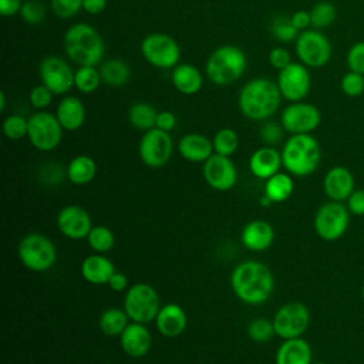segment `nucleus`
I'll return each instance as SVG.
<instances>
[{
	"label": "nucleus",
	"instance_id": "72a5a7b5",
	"mask_svg": "<svg viewBox=\"0 0 364 364\" xmlns=\"http://www.w3.org/2000/svg\"><path fill=\"white\" fill-rule=\"evenodd\" d=\"M102 82L100 68L94 65H80L74 73V87L82 94H91Z\"/></svg>",
	"mask_w": 364,
	"mask_h": 364
},
{
	"label": "nucleus",
	"instance_id": "9d476101",
	"mask_svg": "<svg viewBox=\"0 0 364 364\" xmlns=\"http://www.w3.org/2000/svg\"><path fill=\"white\" fill-rule=\"evenodd\" d=\"M63 127L55 114L47 111L34 112L28 118L27 138L30 144L43 152L54 151L63 139Z\"/></svg>",
	"mask_w": 364,
	"mask_h": 364
},
{
	"label": "nucleus",
	"instance_id": "2eb2a0df",
	"mask_svg": "<svg viewBox=\"0 0 364 364\" xmlns=\"http://www.w3.org/2000/svg\"><path fill=\"white\" fill-rule=\"evenodd\" d=\"M282 97L290 102L303 101L311 88V77L309 67L301 63H290L282 68L276 81Z\"/></svg>",
	"mask_w": 364,
	"mask_h": 364
},
{
	"label": "nucleus",
	"instance_id": "aec40b11",
	"mask_svg": "<svg viewBox=\"0 0 364 364\" xmlns=\"http://www.w3.org/2000/svg\"><path fill=\"white\" fill-rule=\"evenodd\" d=\"M119 344L127 355L132 358H141L149 351L152 337L145 324L132 321L121 333Z\"/></svg>",
	"mask_w": 364,
	"mask_h": 364
},
{
	"label": "nucleus",
	"instance_id": "c85d7f7f",
	"mask_svg": "<svg viewBox=\"0 0 364 364\" xmlns=\"http://www.w3.org/2000/svg\"><path fill=\"white\" fill-rule=\"evenodd\" d=\"M97 173V164L88 155H77L67 165V178L74 185L90 183Z\"/></svg>",
	"mask_w": 364,
	"mask_h": 364
},
{
	"label": "nucleus",
	"instance_id": "5701e85b",
	"mask_svg": "<svg viewBox=\"0 0 364 364\" xmlns=\"http://www.w3.org/2000/svg\"><path fill=\"white\" fill-rule=\"evenodd\" d=\"M282 164V152L270 145H264L257 148L249 159L250 172L259 179H269L274 173L279 172Z\"/></svg>",
	"mask_w": 364,
	"mask_h": 364
},
{
	"label": "nucleus",
	"instance_id": "37998d69",
	"mask_svg": "<svg viewBox=\"0 0 364 364\" xmlns=\"http://www.w3.org/2000/svg\"><path fill=\"white\" fill-rule=\"evenodd\" d=\"M53 13L60 18H71L82 10V0H51Z\"/></svg>",
	"mask_w": 364,
	"mask_h": 364
},
{
	"label": "nucleus",
	"instance_id": "2f4dec72",
	"mask_svg": "<svg viewBox=\"0 0 364 364\" xmlns=\"http://www.w3.org/2000/svg\"><path fill=\"white\" fill-rule=\"evenodd\" d=\"M128 320H129V317L124 309L109 307L101 313L98 326H100V330L105 336H108V337L118 336L119 337L121 333L125 330V327L129 324Z\"/></svg>",
	"mask_w": 364,
	"mask_h": 364
},
{
	"label": "nucleus",
	"instance_id": "393cba45",
	"mask_svg": "<svg viewBox=\"0 0 364 364\" xmlns=\"http://www.w3.org/2000/svg\"><path fill=\"white\" fill-rule=\"evenodd\" d=\"M80 270L84 280L95 286L108 284L109 279L117 272L114 267V263L108 257L102 256V253L87 256L82 260Z\"/></svg>",
	"mask_w": 364,
	"mask_h": 364
},
{
	"label": "nucleus",
	"instance_id": "e433bc0d",
	"mask_svg": "<svg viewBox=\"0 0 364 364\" xmlns=\"http://www.w3.org/2000/svg\"><path fill=\"white\" fill-rule=\"evenodd\" d=\"M87 242L95 253H107L114 247L115 236L109 228L98 225L92 226L87 236Z\"/></svg>",
	"mask_w": 364,
	"mask_h": 364
},
{
	"label": "nucleus",
	"instance_id": "b1692460",
	"mask_svg": "<svg viewBox=\"0 0 364 364\" xmlns=\"http://www.w3.org/2000/svg\"><path fill=\"white\" fill-rule=\"evenodd\" d=\"M178 152L191 162H205L215 154L212 141L198 132L183 135L178 142Z\"/></svg>",
	"mask_w": 364,
	"mask_h": 364
},
{
	"label": "nucleus",
	"instance_id": "4468645a",
	"mask_svg": "<svg viewBox=\"0 0 364 364\" xmlns=\"http://www.w3.org/2000/svg\"><path fill=\"white\" fill-rule=\"evenodd\" d=\"M321 122L320 109L309 102H290L280 115V124L290 135L311 134Z\"/></svg>",
	"mask_w": 364,
	"mask_h": 364
},
{
	"label": "nucleus",
	"instance_id": "c03bdc74",
	"mask_svg": "<svg viewBox=\"0 0 364 364\" xmlns=\"http://www.w3.org/2000/svg\"><path fill=\"white\" fill-rule=\"evenodd\" d=\"M346 63L350 71L364 75V41H357L350 47Z\"/></svg>",
	"mask_w": 364,
	"mask_h": 364
},
{
	"label": "nucleus",
	"instance_id": "f8f14e48",
	"mask_svg": "<svg viewBox=\"0 0 364 364\" xmlns=\"http://www.w3.org/2000/svg\"><path fill=\"white\" fill-rule=\"evenodd\" d=\"M272 321L277 337L283 340L301 337L310 324V311L301 301H289L276 311Z\"/></svg>",
	"mask_w": 364,
	"mask_h": 364
},
{
	"label": "nucleus",
	"instance_id": "de8ad7c7",
	"mask_svg": "<svg viewBox=\"0 0 364 364\" xmlns=\"http://www.w3.org/2000/svg\"><path fill=\"white\" fill-rule=\"evenodd\" d=\"M269 63L273 68H277L280 71L291 63L290 53L283 47H274L269 53Z\"/></svg>",
	"mask_w": 364,
	"mask_h": 364
},
{
	"label": "nucleus",
	"instance_id": "473e14b6",
	"mask_svg": "<svg viewBox=\"0 0 364 364\" xmlns=\"http://www.w3.org/2000/svg\"><path fill=\"white\" fill-rule=\"evenodd\" d=\"M158 111L148 102H135L128 111V119L131 125L141 131L155 128Z\"/></svg>",
	"mask_w": 364,
	"mask_h": 364
},
{
	"label": "nucleus",
	"instance_id": "39448f33",
	"mask_svg": "<svg viewBox=\"0 0 364 364\" xmlns=\"http://www.w3.org/2000/svg\"><path fill=\"white\" fill-rule=\"evenodd\" d=\"M246 65V54L237 46L225 44L213 50L208 57L205 73L210 82L229 85L243 75Z\"/></svg>",
	"mask_w": 364,
	"mask_h": 364
},
{
	"label": "nucleus",
	"instance_id": "6ab92c4d",
	"mask_svg": "<svg viewBox=\"0 0 364 364\" xmlns=\"http://www.w3.org/2000/svg\"><path fill=\"white\" fill-rule=\"evenodd\" d=\"M355 186L354 176L346 166L337 165L327 171L323 179V189L330 200L346 202Z\"/></svg>",
	"mask_w": 364,
	"mask_h": 364
},
{
	"label": "nucleus",
	"instance_id": "f257e3e1",
	"mask_svg": "<svg viewBox=\"0 0 364 364\" xmlns=\"http://www.w3.org/2000/svg\"><path fill=\"white\" fill-rule=\"evenodd\" d=\"M230 286L239 300L257 306L267 301L274 289L272 270L259 260H245L235 266Z\"/></svg>",
	"mask_w": 364,
	"mask_h": 364
},
{
	"label": "nucleus",
	"instance_id": "f704fd0d",
	"mask_svg": "<svg viewBox=\"0 0 364 364\" xmlns=\"http://www.w3.org/2000/svg\"><path fill=\"white\" fill-rule=\"evenodd\" d=\"M310 17L313 28L321 30L334 23V20L337 18V9L331 1L321 0L311 7Z\"/></svg>",
	"mask_w": 364,
	"mask_h": 364
},
{
	"label": "nucleus",
	"instance_id": "bb28decb",
	"mask_svg": "<svg viewBox=\"0 0 364 364\" xmlns=\"http://www.w3.org/2000/svg\"><path fill=\"white\" fill-rule=\"evenodd\" d=\"M311 347L301 337L283 340L276 351V364H311Z\"/></svg>",
	"mask_w": 364,
	"mask_h": 364
},
{
	"label": "nucleus",
	"instance_id": "412c9836",
	"mask_svg": "<svg viewBox=\"0 0 364 364\" xmlns=\"http://www.w3.org/2000/svg\"><path fill=\"white\" fill-rule=\"evenodd\" d=\"M188 324L185 310L176 303L164 304L155 317V326L161 336L173 338L181 336Z\"/></svg>",
	"mask_w": 364,
	"mask_h": 364
},
{
	"label": "nucleus",
	"instance_id": "13d9d810",
	"mask_svg": "<svg viewBox=\"0 0 364 364\" xmlns=\"http://www.w3.org/2000/svg\"><path fill=\"white\" fill-rule=\"evenodd\" d=\"M361 296H363V300H364V284H363V289H361Z\"/></svg>",
	"mask_w": 364,
	"mask_h": 364
},
{
	"label": "nucleus",
	"instance_id": "09e8293b",
	"mask_svg": "<svg viewBox=\"0 0 364 364\" xmlns=\"http://www.w3.org/2000/svg\"><path fill=\"white\" fill-rule=\"evenodd\" d=\"M346 205L351 215L364 216V189H354L346 200Z\"/></svg>",
	"mask_w": 364,
	"mask_h": 364
},
{
	"label": "nucleus",
	"instance_id": "c756f323",
	"mask_svg": "<svg viewBox=\"0 0 364 364\" xmlns=\"http://www.w3.org/2000/svg\"><path fill=\"white\" fill-rule=\"evenodd\" d=\"M100 73L102 82L109 87H121L131 78V67L121 58H109L101 63Z\"/></svg>",
	"mask_w": 364,
	"mask_h": 364
},
{
	"label": "nucleus",
	"instance_id": "8fccbe9b",
	"mask_svg": "<svg viewBox=\"0 0 364 364\" xmlns=\"http://www.w3.org/2000/svg\"><path fill=\"white\" fill-rule=\"evenodd\" d=\"M176 125V117L173 112L171 111H159L158 112V117H156V124L155 127L162 129V131H172Z\"/></svg>",
	"mask_w": 364,
	"mask_h": 364
},
{
	"label": "nucleus",
	"instance_id": "603ef678",
	"mask_svg": "<svg viewBox=\"0 0 364 364\" xmlns=\"http://www.w3.org/2000/svg\"><path fill=\"white\" fill-rule=\"evenodd\" d=\"M23 0H0V14L4 17H11L20 13Z\"/></svg>",
	"mask_w": 364,
	"mask_h": 364
},
{
	"label": "nucleus",
	"instance_id": "c9c22d12",
	"mask_svg": "<svg viewBox=\"0 0 364 364\" xmlns=\"http://www.w3.org/2000/svg\"><path fill=\"white\" fill-rule=\"evenodd\" d=\"M212 144L215 154L232 156L239 148V135L232 128H222L213 135Z\"/></svg>",
	"mask_w": 364,
	"mask_h": 364
},
{
	"label": "nucleus",
	"instance_id": "cd10ccee",
	"mask_svg": "<svg viewBox=\"0 0 364 364\" xmlns=\"http://www.w3.org/2000/svg\"><path fill=\"white\" fill-rule=\"evenodd\" d=\"M171 80L173 87L183 95H195L203 85V75L199 68L188 63H179L173 67Z\"/></svg>",
	"mask_w": 364,
	"mask_h": 364
},
{
	"label": "nucleus",
	"instance_id": "6e6d98bb",
	"mask_svg": "<svg viewBox=\"0 0 364 364\" xmlns=\"http://www.w3.org/2000/svg\"><path fill=\"white\" fill-rule=\"evenodd\" d=\"M6 109V94L4 91H0V111Z\"/></svg>",
	"mask_w": 364,
	"mask_h": 364
},
{
	"label": "nucleus",
	"instance_id": "7c9ffc66",
	"mask_svg": "<svg viewBox=\"0 0 364 364\" xmlns=\"http://www.w3.org/2000/svg\"><path fill=\"white\" fill-rule=\"evenodd\" d=\"M294 191L293 178L289 173L277 172L264 183V195L272 200V203H282L287 200Z\"/></svg>",
	"mask_w": 364,
	"mask_h": 364
},
{
	"label": "nucleus",
	"instance_id": "5fc2aeb1",
	"mask_svg": "<svg viewBox=\"0 0 364 364\" xmlns=\"http://www.w3.org/2000/svg\"><path fill=\"white\" fill-rule=\"evenodd\" d=\"M108 286H109V289L114 290V291H122V290H125V289L128 287V279H127V276H125L124 273L115 272V273L112 274V277L109 279Z\"/></svg>",
	"mask_w": 364,
	"mask_h": 364
},
{
	"label": "nucleus",
	"instance_id": "4d7b16f0",
	"mask_svg": "<svg viewBox=\"0 0 364 364\" xmlns=\"http://www.w3.org/2000/svg\"><path fill=\"white\" fill-rule=\"evenodd\" d=\"M260 205H263V206H269V205H272V200L264 195L263 198H260Z\"/></svg>",
	"mask_w": 364,
	"mask_h": 364
},
{
	"label": "nucleus",
	"instance_id": "9b49d317",
	"mask_svg": "<svg viewBox=\"0 0 364 364\" xmlns=\"http://www.w3.org/2000/svg\"><path fill=\"white\" fill-rule=\"evenodd\" d=\"M294 50L300 63L309 68L324 67L330 61L333 51L330 40L316 28L300 31L296 38Z\"/></svg>",
	"mask_w": 364,
	"mask_h": 364
},
{
	"label": "nucleus",
	"instance_id": "864d4df0",
	"mask_svg": "<svg viewBox=\"0 0 364 364\" xmlns=\"http://www.w3.org/2000/svg\"><path fill=\"white\" fill-rule=\"evenodd\" d=\"M107 0H82V10L88 14H100L105 10Z\"/></svg>",
	"mask_w": 364,
	"mask_h": 364
},
{
	"label": "nucleus",
	"instance_id": "4be33fe9",
	"mask_svg": "<svg viewBox=\"0 0 364 364\" xmlns=\"http://www.w3.org/2000/svg\"><path fill=\"white\" fill-rule=\"evenodd\" d=\"M240 240L246 249L252 252H263L273 245L274 229L269 222L255 219L245 225Z\"/></svg>",
	"mask_w": 364,
	"mask_h": 364
},
{
	"label": "nucleus",
	"instance_id": "ea45409f",
	"mask_svg": "<svg viewBox=\"0 0 364 364\" xmlns=\"http://www.w3.org/2000/svg\"><path fill=\"white\" fill-rule=\"evenodd\" d=\"M247 336L256 343H266L272 340V337L276 336L273 321L262 317L252 320L247 326Z\"/></svg>",
	"mask_w": 364,
	"mask_h": 364
},
{
	"label": "nucleus",
	"instance_id": "dca6fc26",
	"mask_svg": "<svg viewBox=\"0 0 364 364\" xmlns=\"http://www.w3.org/2000/svg\"><path fill=\"white\" fill-rule=\"evenodd\" d=\"M74 73L68 63L57 55L44 57L38 67L41 84L57 95L68 92L74 87Z\"/></svg>",
	"mask_w": 364,
	"mask_h": 364
},
{
	"label": "nucleus",
	"instance_id": "7ed1b4c3",
	"mask_svg": "<svg viewBox=\"0 0 364 364\" xmlns=\"http://www.w3.org/2000/svg\"><path fill=\"white\" fill-rule=\"evenodd\" d=\"M64 51L68 58L80 65H100L105 53L101 34L87 23H77L64 34Z\"/></svg>",
	"mask_w": 364,
	"mask_h": 364
},
{
	"label": "nucleus",
	"instance_id": "f3484780",
	"mask_svg": "<svg viewBox=\"0 0 364 364\" xmlns=\"http://www.w3.org/2000/svg\"><path fill=\"white\" fill-rule=\"evenodd\" d=\"M203 178L216 191H229L237 182V171L230 156L213 154L203 162Z\"/></svg>",
	"mask_w": 364,
	"mask_h": 364
},
{
	"label": "nucleus",
	"instance_id": "f03ea898",
	"mask_svg": "<svg viewBox=\"0 0 364 364\" xmlns=\"http://www.w3.org/2000/svg\"><path fill=\"white\" fill-rule=\"evenodd\" d=\"M282 98L279 87L273 80L257 77L242 87L237 97V105L246 118L252 121H264L279 109Z\"/></svg>",
	"mask_w": 364,
	"mask_h": 364
},
{
	"label": "nucleus",
	"instance_id": "6e6552de",
	"mask_svg": "<svg viewBox=\"0 0 364 364\" xmlns=\"http://www.w3.org/2000/svg\"><path fill=\"white\" fill-rule=\"evenodd\" d=\"M350 225V210L344 202L328 200L323 203L313 220L317 236L326 242H333L344 236Z\"/></svg>",
	"mask_w": 364,
	"mask_h": 364
},
{
	"label": "nucleus",
	"instance_id": "49530a36",
	"mask_svg": "<svg viewBox=\"0 0 364 364\" xmlns=\"http://www.w3.org/2000/svg\"><path fill=\"white\" fill-rule=\"evenodd\" d=\"M53 95L54 94L46 85L40 84V85H36L31 88L30 94H28V101L34 108L43 109L51 104Z\"/></svg>",
	"mask_w": 364,
	"mask_h": 364
},
{
	"label": "nucleus",
	"instance_id": "bf43d9fd",
	"mask_svg": "<svg viewBox=\"0 0 364 364\" xmlns=\"http://www.w3.org/2000/svg\"><path fill=\"white\" fill-rule=\"evenodd\" d=\"M311 364H327V363H321V361H318V363H311Z\"/></svg>",
	"mask_w": 364,
	"mask_h": 364
},
{
	"label": "nucleus",
	"instance_id": "a878e982",
	"mask_svg": "<svg viewBox=\"0 0 364 364\" xmlns=\"http://www.w3.org/2000/svg\"><path fill=\"white\" fill-rule=\"evenodd\" d=\"M55 117L61 124L63 129L77 131L84 125L85 107L78 97L67 95L58 102Z\"/></svg>",
	"mask_w": 364,
	"mask_h": 364
},
{
	"label": "nucleus",
	"instance_id": "20e7f679",
	"mask_svg": "<svg viewBox=\"0 0 364 364\" xmlns=\"http://www.w3.org/2000/svg\"><path fill=\"white\" fill-rule=\"evenodd\" d=\"M320 144L311 134L290 135L282 149V164L293 176H309L320 164Z\"/></svg>",
	"mask_w": 364,
	"mask_h": 364
},
{
	"label": "nucleus",
	"instance_id": "a211bd4d",
	"mask_svg": "<svg viewBox=\"0 0 364 364\" xmlns=\"http://www.w3.org/2000/svg\"><path fill=\"white\" fill-rule=\"evenodd\" d=\"M57 228L68 239L80 240L87 239L92 229L90 213L77 205L64 206L57 215Z\"/></svg>",
	"mask_w": 364,
	"mask_h": 364
},
{
	"label": "nucleus",
	"instance_id": "3c124183",
	"mask_svg": "<svg viewBox=\"0 0 364 364\" xmlns=\"http://www.w3.org/2000/svg\"><path fill=\"white\" fill-rule=\"evenodd\" d=\"M293 26L299 30V31H304L309 28V26H311V17H310V11L306 10H297L296 13H293L290 16Z\"/></svg>",
	"mask_w": 364,
	"mask_h": 364
},
{
	"label": "nucleus",
	"instance_id": "a19ab883",
	"mask_svg": "<svg viewBox=\"0 0 364 364\" xmlns=\"http://www.w3.org/2000/svg\"><path fill=\"white\" fill-rule=\"evenodd\" d=\"M18 14L24 23L30 26H36L44 21L46 7L40 0H26L23 1V6Z\"/></svg>",
	"mask_w": 364,
	"mask_h": 364
},
{
	"label": "nucleus",
	"instance_id": "423d86ee",
	"mask_svg": "<svg viewBox=\"0 0 364 364\" xmlns=\"http://www.w3.org/2000/svg\"><path fill=\"white\" fill-rule=\"evenodd\" d=\"M17 255L23 266L40 273L51 269L57 260V249L50 237L41 233L26 235L17 247Z\"/></svg>",
	"mask_w": 364,
	"mask_h": 364
},
{
	"label": "nucleus",
	"instance_id": "ddd939ff",
	"mask_svg": "<svg viewBox=\"0 0 364 364\" xmlns=\"http://www.w3.org/2000/svg\"><path fill=\"white\" fill-rule=\"evenodd\" d=\"M173 142L169 132L159 128L145 131L139 141L138 152L141 161L149 168H162L172 156Z\"/></svg>",
	"mask_w": 364,
	"mask_h": 364
},
{
	"label": "nucleus",
	"instance_id": "4c0bfd02",
	"mask_svg": "<svg viewBox=\"0 0 364 364\" xmlns=\"http://www.w3.org/2000/svg\"><path fill=\"white\" fill-rule=\"evenodd\" d=\"M270 33L280 43H290L293 40L296 41L297 36L300 34V31L293 26L291 18L286 16H277L272 20Z\"/></svg>",
	"mask_w": 364,
	"mask_h": 364
},
{
	"label": "nucleus",
	"instance_id": "a18cd8bd",
	"mask_svg": "<svg viewBox=\"0 0 364 364\" xmlns=\"http://www.w3.org/2000/svg\"><path fill=\"white\" fill-rule=\"evenodd\" d=\"M284 128L282 124H277L274 121H267L260 127V138L266 145H276L283 138Z\"/></svg>",
	"mask_w": 364,
	"mask_h": 364
},
{
	"label": "nucleus",
	"instance_id": "58836bf2",
	"mask_svg": "<svg viewBox=\"0 0 364 364\" xmlns=\"http://www.w3.org/2000/svg\"><path fill=\"white\" fill-rule=\"evenodd\" d=\"M27 131H28V119H26L18 114L9 115L3 121V134L11 141H18L27 136Z\"/></svg>",
	"mask_w": 364,
	"mask_h": 364
},
{
	"label": "nucleus",
	"instance_id": "0eeeda50",
	"mask_svg": "<svg viewBox=\"0 0 364 364\" xmlns=\"http://www.w3.org/2000/svg\"><path fill=\"white\" fill-rule=\"evenodd\" d=\"M161 307L158 291L148 283L132 284L125 293L124 310L132 321L146 324L155 320Z\"/></svg>",
	"mask_w": 364,
	"mask_h": 364
},
{
	"label": "nucleus",
	"instance_id": "79ce46f5",
	"mask_svg": "<svg viewBox=\"0 0 364 364\" xmlns=\"http://www.w3.org/2000/svg\"><path fill=\"white\" fill-rule=\"evenodd\" d=\"M340 88L344 95L355 98L363 95L364 92V75L354 73V71H347L340 81Z\"/></svg>",
	"mask_w": 364,
	"mask_h": 364
},
{
	"label": "nucleus",
	"instance_id": "1a4fd4ad",
	"mask_svg": "<svg viewBox=\"0 0 364 364\" xmlns=\"http://www.w3.org/2000/svg\"><path fill=\"white\" fill-rule=\"evenodd\" d=\"M141 54L151 65L169 70L179 64L181 47L169 34L151 33L141 43Z\"/></svg>",
	"mask_w": 364,
	"mask_h": 364
}]
</instances>
